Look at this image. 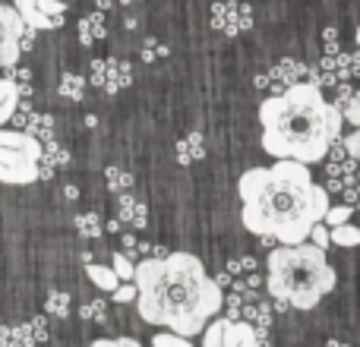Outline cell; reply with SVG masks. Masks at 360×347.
I'll list each match as a JSON object with an SVG mask.
<instances>
[{
  "instance_id": "27",
  "label": "cell",
  "mask_w": 360,
  "mask_h": 347,
  "mask_svg": "<svg viewBox=\"0 0 360 347\" xmlns=\"http://www.w3.org/2000/svg\"><path fill=\"white\" fill-rule=\"evenodd\" d=\"M310 240L313 243H319V247H332V228H329V224H326V221H319L316 224V228H313V234H310Z\"/></svg>"
},
{
  "instance_id": "34",
  "label": "cell",
  "mask_w": 360,
  "mask_h": 347,
  "mask_svg": "<svg viewBox=\"0 0 360 347\" xmlns=\"http://www.w3.org/2000/svg\"><path fill=\"white\" fill-rule=\"evenodd\" d=\"M357 44H360V25H357Z\"/></svg>"
},
{
  "instance_id": "17",
  "label": "cell",
  "mask_w": 360,
  "mask_h": 347,
  "mask_svg": "<svg viewBox=\"0 0 360 347\" xmlns=\"http://www.w3.org/2000/svg\"><path fill=\"white\" fill-rule=\"evenodd\" d=\"M332 243H335V247H360V228L351 221L335 224V228H332Z\"/></svg>"
},
{
  "instance_id": "10",
  "label": "cell",
  "mask_w": 360,
  "mask_h": 347,
  "mask_svg": "<svg viewBox=\"0 0 360 347\" xmlns=\"http://www.w3.org/2000/svg\"><path fill=\"white\" fill-rule=\"evenodd\" d=\"M16 10H19V16L25 19V25H32V29H57V19H51L48 13L38 6V0H16Z\"/></svg>"
},
{
  "instance_id": "3",
  "label": "cell",
  "mask_w": 360,
  "mask_h": 347,
  "mask_svg": "<svg viewBox=\"0 0 360 347\" xmlns=\"http://www.w3.org/2000/svg\"><path fill=\"white\" fill-rule=\"evenodd\" d=\"M262 152L272 158H294L304 164L326 162L342 139L345 111L323 95L316 82H294L272 92L259 105Z\"/></svg>"
},
{
  "instance_id": "16",
  "label": "cell",
  "mask_w": 360,
  "mask_h": 347,
  "mask_svg": "<svg viewBox=\"0 0 360 347\" xmlns=\"http://www.w3.org/2000/svg\"><path fill=\"white\" fill-rule=\"evenodd\" d=\"M22 130H29L32 136L41 139V143H51V139H54V120H51L48 114H44V117H41V114H32L29 124H25Z\"/></svg>"
},
{
  "instance_id": "31",
  "label": "cell",
  "mask_w": 360,
  "mask_h": 347,
  "mask_svg": "<svg viewBox=\"0 0 360 347\" xmlns=\"http://www.w3.org/2000/svg\"><path fill=\"white\" fill-rule=\"evenodd\" d=\"M82 316H86V319H98V322H101V319H105V303H101V300L86 303V306H82Z\"/></svg>"
},
{
  "instance_id": "25",
  "label": "cell",
  "mask_w": 360,
  "mask_h": 347,
  "mask_svg": "<svg viewBox=\"0 0 360 347\" xmlns=\"http://www.w3.org/2000/svg\"><path fill=\"white\" fill-rule=\"evenodd\" d=\"M136 297H139L136 281H127V284H117V291H114V300H117L120 306H124V303H136Z\"/></svg>"
},
{
  "instance_id": "18",
  "label": "cell",
  "mask_w": 360,
  "mask_h": 347,
  "mask_svg": "<svg viewBox=\"0 0 360 347\" xmlns=\"http://www.w3.org/2000/svg\"><path fill=\"white\" fill-rule=\"evenodd\" d=\"M86 82H82V76H76V73H63L60 76V95H67L70 101H82L86 98Z\"/></svg>"
},
{
  "instance_id": "8",
  "label": "cell",
  "mask_w": 360,
  "mask_h": 347,
  "mask_svg": "<svg viewBox=\"0 0 360 347\" xmlns=\"http://www.w3.org/2000/svg\"><path fill=\"white\" fill-rule=\"evenodd\" d=\"M92 82L108 92H120L133 82V73H130V63L127 60H101V63H92Z\"/></svg>"
},
{
  "instance_id": "2",
  "label": "cell",
  "mask_w": 360,
  "mask_h": 347,
  "mask_svg": "<svg viewBox=\"0 0 360 347\" xmlns=\"http://www.w3.org/2000/svg\"><path fill=\"white\" fill-rule=\"evenodd\" d=\"M136 313L146 325L193 338L224 310V291L193 253L152 256L136 266Z\"/></svg>"
},
{
  "instance_id": "30",
  "label": "cell",
  "mask_w": 360,
  "mask_h": 347,
  "mask_svg": "<svg viewBox=\"0 0 360 347\" xmlns=\"http://www.w3.org/2000/svg\"><path fill=\"white\" fill-rule=\"evenodd\" d=\"M165 54H168V48H158V41H146V48H143V60L146 63L158 60V57H165Z\"/></svg>"
},
{
  "instance_id": "12",
  "label": "cell",
  "mask_w": 360,
  "mask_h": 347,
  "mask_svg": "<svg viewBox=\"0 0 360 347\" xmlns=\"http://www.w3.org/2000/svg\"><path fill=\"white\" fill-rule=\"evenodd\" d=\"M146 218H149L146 202H139L133 192H120V221H130L133 228H146Z\"/></svg>"
},
{
  "instance_id": "24",
  "label": "cell",
  "mask_w": 360,
  "mask_h": 347,
  "mask_svg": "<svg viewBox=\"0 0 360 347\" xmlns=\"http://www.w3.org/2000/svg\"><path fill=\"white\" fill-rule=\"evenodd\" d=\"M111 266L117 268L120 281H136V266H133V262H130V256H127V253H114Z\"/></svg>"
},
{
  "instance_id": "20",
  "label": "cell",
  "mask_w": 360,
  "mask_h": 347,
  "mask_svg": "<svg viewBox=\"0 0 360 347\" xmlns=\"http://www.w3.org/2000/svg\"><path fill=\"white\" fill-rule=\"evenodd\" d=\"M44 310H48L51 316H57V319L70 316V297H67V294H60V291L48 294V303H44Z\"/></svg>"
},
{
  "instance_id": "21",
  "label": "cell",
  "mask_w": 360,
  "mask_h": 347,
  "mask_svg": "<svg viewBox=\"0 0 360 347\" xmlns=\"http://www.w3.org/2000/svg\"><path fill=\"white\" fill-rule=\"evenodd\" d=\"M351 215H354V205H351V202H345V205H329V211H326L323 221L329 224V228H335V224L351 221Z\"/></svg>"
},
{
  "instance_id": "33",
  "label": "cell",
  "mask_w": 360,
  "mask_h": 347,
  "mask_svg": "<svg viewBox=\"0 0 360 347\" xmlns=\"http://www.w3.org/2000/svg\"><path fill=\"white\" fill-rule=\"evenodd\" d=\"M120 4H139V0H120Z\"/></svg>"
},
{
  "instance_id": "13",
  "label": "cell",
  "mask_w": 360,
  "mask_h": 347,
  "mask_svg": "<svg viewBox=\"0 0 360 347\" xmlns=\"http://www.w3.org/2000/svg\"><path fill=\"white\" fill-rule=\"evenodd\" d=\"M86 275H89V281H92L95 287H101V291H108V294H114L117 291V284H120V275H117V268L114 266H98V262H89L86 266Z\"/></svg>"
},
{
  "instance_id": "22",
  "label": "cell",
  "mask_w": 360,
  "mask_h": 347,
  "mask_svg": "<svg viewBox=\"0 0 360 347\" xmlns=\"http://www.w3.org/2000/svg\"><path fill=\"white\" fill-rule=\"evenodd\" d=\"M108 186H111L114 192H130L133 174H127V171H120V168H108Z\"/></svg>"
},
{
  "instance_id": "32",
  "label": "cell",
  "mask_w": 360,
  "mask_h": 347,
  "mask_svg": "<svg viewBox=\"0 0 360 347\" xmlns=\"http://www.w3.org/2000/svg\"><path fill=\"white\" fill-rule=\"evenodd\" d=\"M345 145H348V152H351V158L360 164V126H354V133H351L348 139H345Z\"/></svg>"
},
{
  "instance_id": "19",
  "label": "cell",
  "mask_w": 360,
  "mask_h": 347,
  "mask_svg": "<svg viewBox=\"0 0 360 347\" xmlns=\"http://www.w3.org/2000/svg\"><path fill=\"white\" fill-rule=\"evenodd\" d=\"M76 230H79L86 240H95V237H101V224H98V215L95 211H82V215H76Z\"/></svg>"
},
{
  "instance_id": "6",
  "label": "cell",
  "mask_w": 360,
  "mask_h": 347,
  "mask_svg": "<svg viewBox=\"0 0 360 347\" xmlns=\"http://www.w3.org/2000/svg\"><path fill=\"white\" fill-rule=\"evenodd\" d=\"M22 29L25 19L16 6H6L0 0V67H16L22 54Z\"/></svg>"
},
{
  "instance_id": "4",
  "label": "cell",
  "mask_w": 360,
  "mask_h": 347,
  "mask_svg": "<svg viewBox=\"0 0 360 347\" xmlns=\"http://www.w3.org/2000/svg\"><path fill=\"white\" fill-rule=\"evenodd\" d=\"M266 287L272 300H285L294 310H313L338 284L335 268L326 259V249L313 240L281 243L269 249Z\"/></svg>"
},
{
  "instance_id": "15",
  "label": "cell",
  "mask_w": 360,
  "mask_h": 347,
  "mask_svg": "<svg viewBox=\"0 0 360 347\" xmlns=\"http://www.w3.org/2000/svg\"><path fill=\"white\" fill-rule=\"evenodd\" d=\"M108 25H105V16L101 13H92V16L79 19V41L82 44H95V38H105Z\"/></svg>"
},
{
  "instance_id": "26",
  "label": "cell",
  "mask_w": 360,
  "mask_h": 347,
  "mask_svg": "<svg viewBox=\"0 0 360 347\" xmlns=\"http://www.w3.org/2000/svg\"><path fill=\"white\" fill-rule=\"evenodd\" d=\"M38 6H41L44 13H48L51 19H57V22H63V13H67V0H38Z\"/></svg>"
},
{
  "instance_id": "14",
  "label": "cell",
  "mask_w": 360,
  "mask_h": 347,
  "mask_svg": "<svg viewBox=\"0 0 360 347\" xmlns=\"http://www.w3.org/2000/svg\"><path fill=\"white\" fill-rule=\"evenodd\" d=\"M174 155H177L180 164H196L199 158L205 155V149H202V133H190L186 139H180L177 149H174Z\"/></svg>"
},
{
  "instance_id": "5",
  "label": "cell",
  "mask_w": 360,
  "mask_h": 347,
  "mask_svg": "<svg viewBox=\"0 0 360 347\" xmlns=\"http://www.w3.org/2000/svg\"><path fill=\"white\" fill-rule=\"evenodd\" d=\"M41 177V162L32 158L29 152L13 149V145L0 143V183H35Z\"/></svg>"
},
{
  "instance_id": "1",
  "label": "cell",
  "mask_w": 360,
  "mask_h": 347,
  "mask_svg": "<svg viewBox=\"0 0 360 347\" xmlns=\"http://www.w3.org/2000/svg\"><path fill=\"white\" fill-rule=\"evenodd\" d=\"M237 192L243 228L278 243L310 240L332 205L329 186H319L310 164L294 158H278L272 168H250L237 180Z\"/></svg>"
},
{
  "instance_id": "7",
  "label": "cell",
  "mask_w": 360,
  "mask_h": 347,
  "mask_svg": "<svg viewBox=\"0 0 360 347\" xmlns=\"http://www.w3.org/2000/svg\"><path fill=\"white\" fill-rule=\"evenodd\" d=\"M212 25L224 35H240L253 25V10L247 4H215L212 6Z\"/></svg>"
},
{
  "instance_id": "29",
  "label": "cell",
  "mask_w": 360,
  "mask_h": 347,
  "mask_svg": "<svg viewBox=\"0 0 360 347\" xmlns=\"http://www.w3.org/2000/svg\"><path fill=\"white\" fill-rule=\"evenodd\" d=\"M256 268V259H250V256H243V259H231L228 272L231 275H250Z\"/></svg>"
},
{
  "instance_id": "28",
  "label": "cell",
  "mask_w": 360,
  "mask_h": 347,
  "mask_svg": "<svg viewBox=\"0 0 360 347\" xmlns=\"http://www.w3.org/2000/svg\"><path fill=\"white\" fill-rule=\"evenodd\" d=\"M345 120H348L351 126H360V92L351 95V101L345 105Z\"/></svg>"
},
{
  "instance_id": "23",
  "label": "cell",
  "mask_w": 360,
  "mask_h": 347,
  "mask_svg": "<svg viewBox=\"0 0 360 347\" xmlns=\"http://www.w3.org/2000/svg\"><path fill=\"white\" fill-rule=\"evenodd\" d=\"M152 344H158V347H190V338L180 335V332H174V329H168V332H158V335L152 338Z\"/></svg>"
},
{
  "instance_id": "9",
  "label": "cell",
  "mask_w": 360,
  "mask_h": 347,
  "mask_svg": "<svg viewBox=\"0 0 360 347\" xmlns=\"http://www.w3.org/2000/svg\"><path fill=\"white\" fill-rule=\"evenodd\" d=\"M304 76H310V70H307L300 60H291V57H288V60H281L278 67L272 70V79L278 82V86H275V92H285L288 86H294V82H304Z\"/></svg>"
},
{
  "instance_id": "11",
  "label": "cell",
  "mask_w": 360,
  "mask_h": 347,
  "mask_svg": "<svg viewBox=\"0 0 360 347\" xmlns=\"http://www.w3.org/2000/svg\"><path fill=\"white\" fill-rule=\"evenodd\" d=\"M19 98H22V92H19L16 82L0 76V126H4L6 120H13V114L19 111Z\"/></svg>"
}]
</instances>
